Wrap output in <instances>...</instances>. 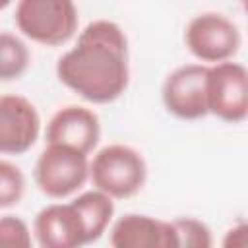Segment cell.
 Wrapping results in <instances>:
<instances>
[{
    "mask_svg": "<svg viewBox=\"0 0 248 248\" xmlns=\"http://www.w3.org/2000/svg\"><path fill=\"white\" fill-rule=\"evenodd\" d=\"M112 248H180L174 221L126 213L110 227Z\"/></svg>",
    "mask_w": 248,
    "mask_h": 248,
    "instance_id": "30bf717a",
    "label": "cell"
},
{
    "mask_svg": "<svg viewBox=\"0 0 248 248\" xmlns=\"http://www.w3.org/2000/svg\"><path fill=\"white\" fill-rule=\"evenodd\" d=\"M76 205L85 217V223L89 227L93 242L103 236V232L108 229L112 217H114V202L110 196L99 192V190H87L81 192L78 198H74Z\"/></svg>",
    "mask_w": 248,
    "mask_h": 248,
    "instance_id": "7c38bea8",
    "label": "cell"
},
{
    "mask_svg": "<svg viewBox=\"0 0 248 248\" xmlns=\"http://www.w3.org/2000/svg\"><path fill=\"white\" fill-rule=\"evenodd\" d=\"M33 234L39 248H83L93 242L85 217L74 200L43 207L33 221Z\"/></svg>",
    "mask_w": 248,
    "mask_h": 248,
    "instance_id": "ba28073f",
    "label": "cell"
},
{
    "mask_svg": "<svg viewBox=\"0 0 248 248\" xmlns=\"http://www.w3.org/2000/svg\"><path fill=\"white\" fill-rule=\"evenodd\" d=\"M89 180L95 190L112 200H126L143 188L147 180V165L138 149L124 143H110L93 155Z\"/></svg>",
    "mask_w": 248,
    "mask_h": 248,
    "instance_id": "7a4b0ae2",
    "label": "cell"
},
{
    "mask_svg": "<svg viewBox=\"0 0 248 248\" xmlns=\"http://www.w3.org/2000/svg\"><path fill=\"white\" fill-rule=\"evenodd\" d=\"M240 31L238 27L223 14L203 12L194 16L184 31L186 48L200 60L221 64L232 60L240 48Z\"/></svg>",
    "mask_w": 248,
    "mask_h": 248,
    "instance_id": "5b68a950",
    "label": "cell"
},
{
    "mask_svg": "<svg viewBox=\"0 0 248 248\" xmlns=\"http://www.w3.org/2000/svg\"><path fill=\"white\" fill-rule=\"evenodd\" d=\"M60 83L93 105L116 101L128 87V39L124 29L108 19L83 27L76 45L56 62Z\"/></svg>",
    "mask_w": 248,
    "mask_h": 248,
    "instance_id": "6da1fadb",
    "label": "cell"
},
{
    "mask_svg": "<svg viewBox=\"0 0 248 248\" xmlns=\"http://www.w3.org/2000/svg\"><path fill=\"white\" fill-rule=\"evenodd\" d=\"M89 165L85 153L60 143H46L35 161L33 178L37 188L52 200H64L76 194L89 178Z\"/></svg>",
    "mask_w": 248,
    "mask_h": 248,
    "instance_id": "277c9868",
    "label": "cell"
},
{
    "mask_svg": "<svg viewBox=\"0 0 248 248\" xmlns=\"http://www.w3.org/2000/svg\"><path fill=\"white\" fill-rule=\"evenodd\" d=\"M207 108L215 118L236 124L248 118V68L238 62L213 64L207 70Z\"/></svg>",
    "mask_w": 248,
    "mask_h": 248,
    "instance_id": "8992f818",
    "label": "cell"
},
{
    "mask_svg": "<svg viewBox=\"0 0 248 248\" xmlns=\"http://www.w3.org/2000/svg\"><path fill=\"white\" fill-rule=\"evenodd\" d=\"M242 10H244V14L248 16V0H246V2H242Z\"/></svg>",
    "mask_w": 248,
    "mask_h": 248,
    "instance_id": "ac0fdd59",
    "label": "cell"
},
{
    "mask_svg": "<svg viewBox=\"0 0 248 248\" xmlns=\"http://www.w3.org/2000/svg\"><path fill=\"white\" fill-rule=\"evenodd\" d=\"M16 27L33 43L60 46L78 31V8L70 0H21L16 6Z\"/></svg>",
    "mask_w": 248,
    "mask_h": 248,
    "instance_id": "3957f363",
    "label": "cell"
},
{
    "mask_svg": "<svg viewBox=\"0 0 248 248\" xmlns=\"http://www.w3.org/2000/svg\"><path fill=\"white\" fill-rule=\"evenodd\" d=\"M29 68V48L14 33L2 31L0 35V78L4 81L17 79Z\"/></svg>",
    "mask_w": 248,
    "mask_h": 248,
    "instance_id": "4fadbf2b",
    "label": "cell"
},
{
    "mask_svg": "<svg viewBox=\"0 0 248 248\" xmlns=\"http://www.w3.org/2000/svg\"><path fill=\"white\" fill-rule=\"evenodd\" d=\"M172 221L178 231L180 248H213L211 229L203 221L196 217H178Z\"/></svg>",
    "mask_w": 248,
    "mask_h": 248,
    "instance_id": "9a60e30c",
    "label": "cell"
},
{
    "mask_svg": "<svg viewBox=\"0 0 248 248\" xmlns=\"http://www.w3.org/2000/svg\"><path fill=\"white\" fill-rule=\"evenodd\" d=\"M41 134V116L35 105L23 95L0 97V151L23 155Z\"/></svg>",
    "mask_w": 248,
    "mask_h": 248,
    "instance_id": "9c48e42d",
    "label": "cell"
},
{
    "mask_svg": "<svg viewBox=\"0 0 248 248\" xmlns=\"http://www.w3.org/2000/svg\"><path fill=\"white\" fill-rule=\"evenodd\" d=\"M46 143H60L89 155L101 138L99 116L81 105H68L58 108L46 124Z\"/></svg>",
    "mask_w": 248,
    "mask_h": 248,
    "instance_id": "8fae6325",
    "label": "cell"
},
{
    "mask_svg": "<svg viewBox=\"0 0 248 248\" xmlns=\"http://www.w3.org/2000/svg\"><path fill=\"white\" fill-rule=\"evenodd\" d=\"M0 248H33V236L27 223L16 215L0 219Z\"/></svg>",
    "mask_w": 248,
    "mask_h": 248,
    "instance_id": "2e32d148",
    "label": "cell"
},
{
    "mask_svg": "<svg viewBox=\"0 0 248 248\" xmlns=\"http://www.w3.org/2000/svg\"><path fill=\"white\" fill-rule=\"evenodd\" d=\"M221 248H248V221L231 227L223 236Z\"/></svg>",
    "mask_w": 248,
    "mask_h": 248,
    "instance_id": "e0dca14e",
    "label": "cell"
},
{
    "mask_svg": "<svg viewBox=\"0 0 248 248\" xmlns=\"http://www.w3.org/2000/svg\"><path fill=\"white\" fill-rule=\"evenodd\" d=\"M25 194V176L19 167L10 161L0 163V207L8 209L21 202Z\"/></svg>",
    "mask_w": 248,
    "mask_h": 248,
    "instance_id": "5bb4252c",
    "label": "cell"
},
{
    "mask_svg": "<svg viewBox=\"0 0 248 248\" xmlns=\"http://www.w3.org/2000/svg\"><path fill=\"white\" fill-rule=\"evenodd\" d=\"M207 70L205 64H182L165 78L161 97L167 112L180 120H200L209 114Z\"/></svg>",
    "mask_w": 248,
    "mask_h": 248,
    "instance_id": "52a82bcc",
    "label": "cell"
}]
</instances>
